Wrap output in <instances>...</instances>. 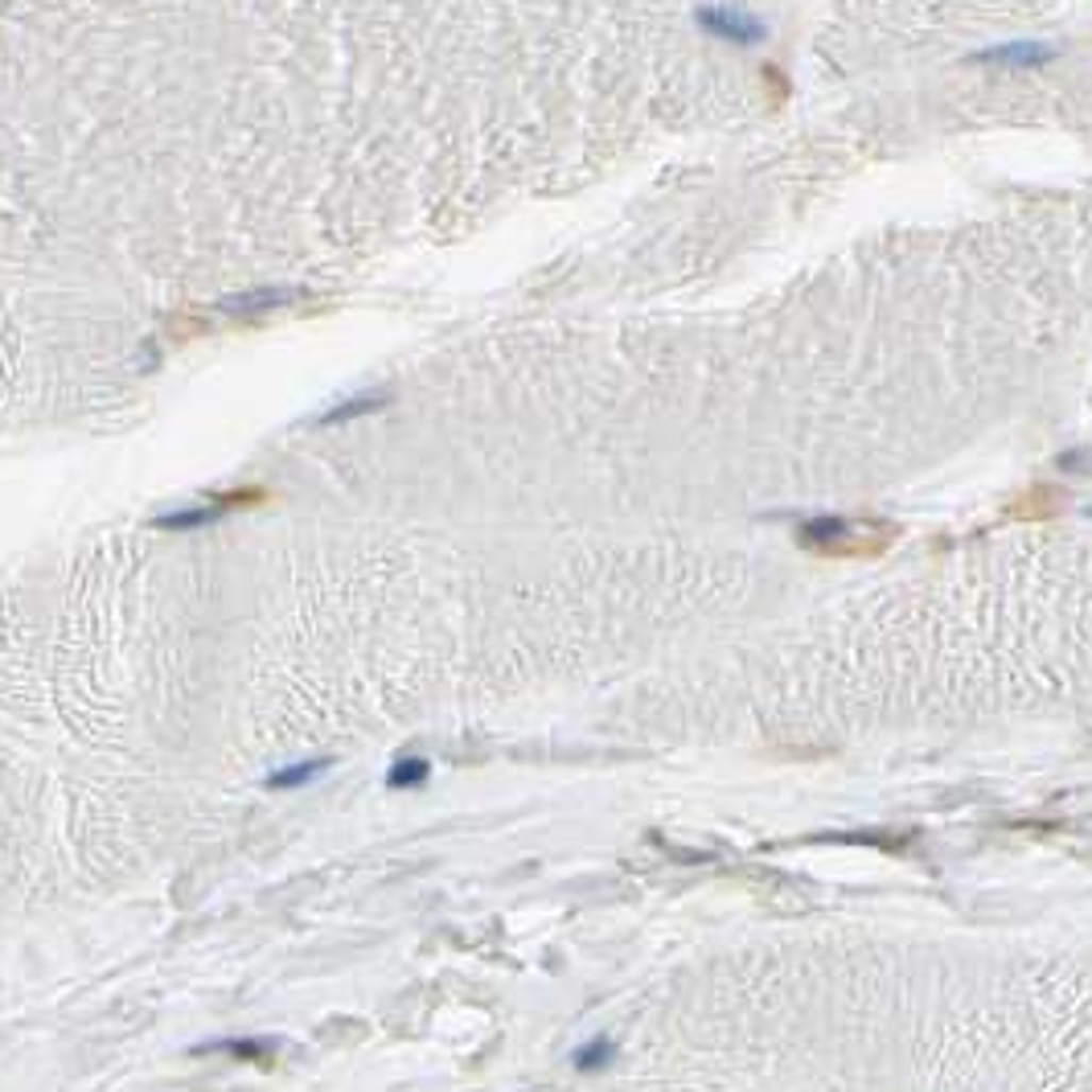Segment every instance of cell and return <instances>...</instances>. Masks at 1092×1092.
Returning <instances> with one entry per match:
<instances>
[{"mask_svg":"<svg viewBox=\"0 0 1092 1092\" xmlns=\"http://www.w3.org/2000/svg\"><path fill=\"white\" fill-rule=\"evenodd\" d=\"M247 501H259V493H234V497H218L210 506H189V510H172V514H161L156 526L161 530H201L218 517H227L234 506H247Z\"/></svg>","mask_w":1092,"mask_h":1092,"instance_id":"6da1fadb","label":"cell"},{"mask_svg":"<svg viewBox=\"0 0 1092 1092\" xmlns=\"http://www.w3.org/2000/svg\"><path fill=\"white\" fill-rule=\"evenodd\" d=\"M329 756H313V760H300V764H287L280 773L267 776V789H276V793H284V789H304V784H313L320 773H329Z\"/></svg>","mask_w":1092,"mask_h":1092,"instance_id":"7a4b0ae2","label":"cell"},{"mask_svg":"<svg viewBox=\"0 0 1092 1092\" xmlns=\"http://www.w3.org/2000/svg\"><path fill=\"white\" fill-rule=\"evenodd\" d=\"M702 26L711 33H723V37H735V42H756L760 37V26L756 21H744L740 13H727V9H707L702 13Z\"/></svg>","mask_w":1092,"mask_h":1092,"instance_id":"3957f363","label":"cell"},{"mask_svg":"<svg viewBox=\"0 0 1092 1092\" xmlns=\"http://www.w3.org/2000/svg\"><path fill=\"white\" fill-rule=\"evenodd\" d=\"M612 1060H616V1043H612L608 1035L588 1039L583 1047H575V1056H572V1063L579 1072H600V1068H608Z\"/></svg>","mask_w":1092,"mask_h":1092,"instance_id":"277c9868","label":"cell"},{"mask_svg":"<svg viewBox=\"0 0 1092 1092\" xmlns=\"http://www.w3.org/2000/svg\"><path fill=\"white\" fill-rule=\"evenodd\" d=\"M431 773V764L424 756H399L395 764H391V773H386V784L391 789H415V784H424Z\"/></svg>","mask_w":1092,"mask_h":1092,"instance_id":"5b68a950","label":"cell"},{"mask_svg":"<svg viewBox=\"0 0 1092 1092\" xmlns=\"http://www.w3.org/2000/svg\"><path fill=\"white\" fill-rule=\"evenodd\" d=\"M382 407V399H345V402H337L333 411H325V419L320 424H353V419H366V415H374Z\"/></svg>","mask_w":1092,"mask_h":1092,"instance_id":"8992f818","label":"cell"},{"mask_svg":"<svg viewBox=\"0 0 1092 1092\" xmlns=\"http://www.w3.org/2000/svg\"><path fill=\"white\" fill-rule=\"evenodd\" d=\"M198 1052H227V1056H238V1060H267V1056H271V1043H259V1039H227V1043H205Z\"/></svg>","mask_w":1092,"mask_h":1092,"instance_id":"52a82bcc","label":"cell"},{"mask_svg":"<svg viewBox=\"0 0 1092 1092\" xmlns=\"http://www.w3.org/2000/svg\"><path fill=\"white\" fill-rule=\"evenodd\" d=\"M994 54H998V57H1019V62H1035V57H1043L1047 50H1043V46H1023V42H1019V46H1003V50H994Z\"/></svg>","mask_w":1092,"mask_h":1092,"instance_id":"ba28073f","label":"cell"},{"mask_svg":"<svg viewBox=\"0 0 1092 1092\" xmlns=\"http://www.w3.org/2000/svg\"><path fill=\"white\" fill-rule=\"evenodd\" d=\"M1089 514H1092V510H1089Z\"/></svg>","mask_w":1092,"mask_h":1092,"instance_id":"9c48e42d","label":"cell"}]
</instances>
